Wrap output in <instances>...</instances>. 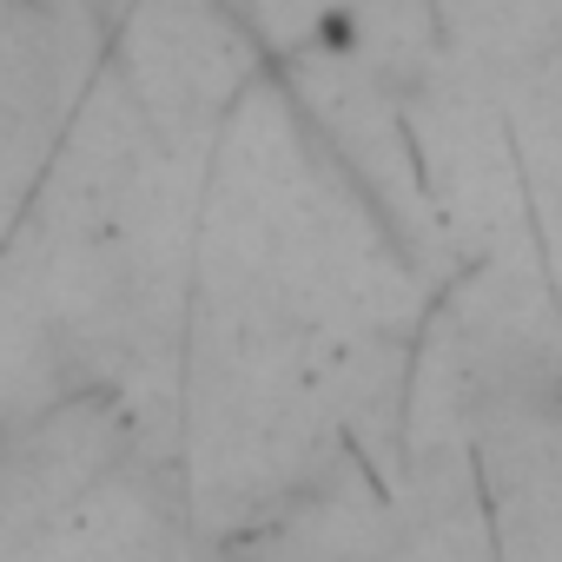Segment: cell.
Masks as SVG:
<instances>
[{
	"instance_id": "6da1fadb",
	"label": "cell",
	"mask_w": 562,
	"mask_h": 562,
	"mask_svg": "<svg viewBox=\"0 0 562 562\" xmlns=\"http://www.w3.org/2000/svg\"><path fill=\"white\" fill-rule=\"evenodd\" d=\"M21 8H54V0H21Z\"/></svg>"
}]
</instances>
